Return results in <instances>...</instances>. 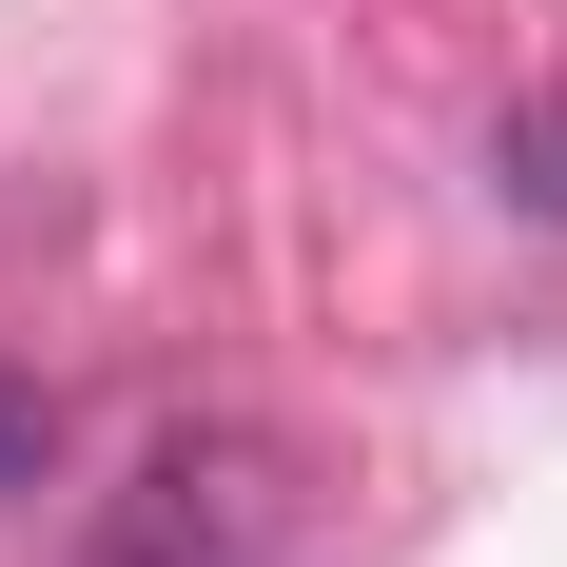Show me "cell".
I'll return each instance as SVG.
<instances>
[{"mask_svg": "<svg viewBox=\"0 0 567 567\" xmlns=\"http://www.w3.org/2000/svg\"><path fill=\"white\" fill-rule=\"evenodd\" d=\"M40 470H59V392H40V372H0V509H20Z\"/></svg>", "mask_w": 567, "mask_h": 567, "instance_id": "obj_1", "label": "cell"}, {"mask_svg": "<svg viewBox=\"0 0 567 567\" xmlns=\"http://www.w3.org/2000/svg\"><path fill=\"white\" fill-rule=\"evenodd\" d=\"M489 176H509L528 216H567V117H528V137H509V157H489Z\"/></svg>", "mask_w": 567, "mask_h": 567, "instance_id": "obj_2", "label": "cell"}]
</instances>
